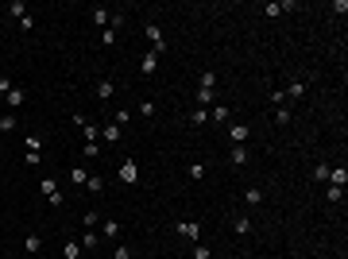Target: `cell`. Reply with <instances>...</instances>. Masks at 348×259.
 Masks as SVG:
<instances>
[{
	"instance_id": "6da1fadb",
	"label": "cell",
	"mask_w": 348,
	"mask_h": 259,
	"mask_svg": "<svg viewBox=\"0 0 348 259\" xmlns=\"http://www.w3.org/2000/svg\"><path fill=\"white\" fill-rule=\"evenodd\" d=\"M116 174H120V182H124V186H136V182H139V166H136V159H124Z\"/></svg>"
},
{
	"instance_id": "7a4b0ae2",
	"label": "cell",
	"mask_w": 348,
	"mask_h": 259,
	"mask_svg": "<svg viewBox=\"0 0 348 259\" xmlns=\"http://www.w3.org/2000/svg\"><path fill=\"white\" fill-rule=\"evenodd\" d=\"M174 232L182 236V240H190V244H197V240H201V224H197V221H178Z\"/></svg>"
},
{
	"instance_id": "3957f363",
	"label": "cell",
	"mask_w": 348,
	"mask_h": 259,
	"mask_svg": "<svg viewBox=\"0 0 348 259\" xmlns=\"http://www.w3.org/2000/svg\"><path fill=\"white\" fill-rule=\"evenodd\" d=\"M229 140H232V147H244V143H248V124H232Z\"/></svg>"
},
{
	"instance_id": "277c9868",
	"label": "cell",
	"mask_w": 348,
	"mask_h": 259,
	"mask_svg": "<svg viewBox=\"0 0 348 259\" xmlns=\"http://www.w3.org/2000/svg\"><path fill=\"white\" fill-rule=\"evenodd\" d=\"M147 39H151V47H155V54H162L166 50V43H162V31L155 24H147Z\"/></svg>"
},
{
	"instance_id": "5b68a950",
	"label": "cell",
	"mask_w": 348,
	"mask_h": 259,
	"mask_svg": "<svg viewBox=\"0 0 348 259\" xmlns=\"http://www.w3.org/2000/svg\"><path fill=\"white\" fill-rule=\"evenodd\" d=\"M282 97H286V101H302V97H306V81H290V85L282 89Z\"/></svg>"
},
{
	"instance_id": "8992f818",
	"label": "cell",
	"mask_w": 348,
	"mask_h": 259,
	"mask_svg": "<svg viewBox=\"0 0 348 259\" xmlns=\"http://www.w3.org/2000/svg\"><path fill=\"white\" fill-rule=\"evenodd\" d=\"M43 193H46V201H50V205H62V193H58V186H54L50 178H43Z\"/></svg>"
},
{
	"instance_id": "52a82bcc",
	"label": "cell",
	"mask_w": 348,
	"mask_h": 259,
	"mask_svg": "<svg viewBox=\"0 0 348 259\" xmlns=\"http://www.w3.org/2000/svg\"><path fill=\"white\" fill-rule=\"evenodd\" d=\"M23 248H27V256H39V252H43V236H39V232H31L27 240H23Z\"/></svg>"
},
{
	"instance_id": "ba28073f",
	"label": "cell",
	"mask_w": 348,
	"mask_h": 259,
	"mask_svg": "<svg viewBox=\"0 0 348 259\" xmlns=\"http://www.w3.org/2000/svg\"><path fill=\"white\" fill-rule=\"evenodd\" d=\"M329 182L345 189V182H348V170H345V166H329Z\"/></svg>"
},
{
	"instance_id": "9c48e42d",
	"label": "cell",
	"mask_w": 348,
	"mask_h": 259,
	"mask_svg": "<svg viewBox=\"0 0 348 259\" xmlns=\"http://www.w3.org/2000/svg\"><path fill=\"white\" fill-rule=\"evenodd\" d=\"M252 228H255V224L248 221V217H236V221H232V232H236V236H252Z\"/></svg>"
},
{
	"instance_id": "30bf717a",
	"label": "cell",
	"mask_w": 348,
	"mask_h": 259,
	"mask_svg": "<svg viewBox=\"0 0 348 259\" xmlns=\"http://www.w3.org/2000/svg\"><path fill=\"white\" fill-rule=\"evenodd\" d=\"M113 93H116V85L105 77V81H97V101H113Z\"/></svg>"
},
{
	"instance_id": "8fae6325",
	"label": "cell",
	"mask_w": 348,
	"mask_h": 259,
	"mask_svg": "<svg viewBox=\"0 0 348 259\" xmlns=\"http://www.w3.org/2000/svg\"><path fill=\"white\" fill-rule=\"evenodd\" d=\"M81 136H85V143H101V128L85 120V124H81Z\"/></svg>"
},
{
	"instance_id": "7c38bea8",
	"label": "cell",
	"mask_w": 348,
	"mask_h": 259,
	"mask_svg": "<svg viewBox=\"0 0 348 259\" xmlns=\"http://www.w3.org/2000/svg\"><path fill=\"white\" fill-rule=\"evenodd\" d=\"M209 116L217 120V124H225V120L232 116V109H229V105H213V109H209Z\"/></svg>"
},
{
	"instance_id": "4fadbf2b",
	"label": "cell",
	"mask_w": 348,
	"mask_h": 259,
	"mask_svg": "<svg viewBox=\"0 0 348 259\" xmlns=\"http://www.w3.org/2000/svg\"><path fill=\"white\" fill-rule=\"evenodd\" d=\"M101 236H105V240H116V236H120V224H116V221H101Z\"/></svg>"
},
{
	"instance_id": "5bb4252c",
	"label": "cell",
	"mask_w": 348,
	"mask_h": 259,
	"mask_svg": "<svg viewBox=\"0 0 348 259\" xmlns=\"http://www.w3.org/2000/svg\"><path fill=\"white\" fill-rule=\"evenodd\" d=\"M101 140H105V143H116V140H120V124H109V128H101Z\"/></svg>"
},
{
	"instance_id": "9a60e30c",
	"label": "cell",
	"mask_w": 348,
	"mask_h": 259,
	"mask_svg": "<svg viewBox=\"0 0 348 259\" xmlns=\"http://www.w3.org/2000/svg\"><path fill=\"white\" fill-rule=\"evenodd\" d=\"M85 178H89L85 166H74V170H70V182H74V186H85Z\"/></svg>"
},
{
	"instance_id": "2e32d148",
	"label": "cell",
	"mask_w": 348,
	"mask_h": 259,
	"mask_svg": "<svg viewBox=\"0 0 348 259\" xmlns=\"http://www.w3.org/2000/svg\"><path fill=\"white\" fill-rule=\"evenodd\" d=\"M85 189H89V193H101V189H105V178H101V174H89V178H85Z\"/></svg>"
},
{
	"instance_id": "e0dca14e",
	"label": "cell",
	"mask_w": 348,
	"mask_h": 259,
	"mask_svg": "<svg viewBox=\"0 0 348 259\" xmlns=\"http://www.w3.org/2000/svg\"><path fill=\"white\" fill-rule=\"evenodd\" d=\"M109 20H113V12H109V8H93V24L109 27Z\"/></svg>"
},
{
	"instance_id": "ac0fdd59",
	"label": "cell",
	"mask_w": 348,
	"mask_h": 259,
	"mask_svg": "<svg viewBox=\"0 0 348 259\" xmlns=\"http://www.w3.org/2000/svg\"><path fill=\"white\" fill-rule=\"evenodd\" d=\"M229 159H232V166H244V163H248V147H232Z\"/></svg>"
},
{
	"instance_id": "d6986e66",
	"label": "cell",
	"mask_w": 348,
	"mask_h": 259,
	"mask_svg": "<svg viewBox=\"0 0 348 259\" xmlns=\"http://www.w3.org/2000/svg\"><path fill=\"white\" fill-rule=\"evenodd\" d=\"M8 16H12V20H23V16H27V8H23V0H12V4H8Z\"/></svg>"
},
{
	"instance_id": "ffe728a7",
	"label": "cell",
	"mask_w": 348,
	"mask_h": 259,
	"mask_svg": "<svg viewBox=\"0 0 348 259\" xmlns=\"http://www.w3.org/2000/svg\"><path fill=\"white\" fill-rule=\"evenodd\" d=\"M23 147H27V155H39L43 140H39V136H23Z\"/></svg>"
},
{
	"instance_id": "44dd1931",
	"label": "cell",
	"mask_w": 348,
	"mask_h": 259,
	"mask_svg": "<svg viewBox=\"0 0 348 259\" xmlns=\"http://www.w3.org/2000/svg\"><path fill=\"white\" fill-rule=\"evenodd\" d=\"M205 120H209V109H193V112H190V124H193V128H201Z\"/></svg>"
},
{
	"instance_id": "7402d4cb",
	"label": "cell",
	"mask_w": 348,
	"mask_h": 259,
	"mask_svg": "<svg viewBox=\"0 0 348 259\" xmlns=\"http://www.w3.org/2000/svg\"><path fill=\"white\" fill-rule=\"evenodd\" d=\"M139 70H143V74H155V50H151V54H143V58H139Z\"/></svg>"
},
{
	"instance_id": "603a6c76",
	"label": "cell",
	"mask_w": 348,
	"mask_h": 259,
	"mask_svg": "<svg viewBox=\"0 0 348 259\" xmlns=\"http://www.w3.org/2000/svg\"><path fill=\"white\" fill-rule=\"evenodd\" d=\"M197 81H201V85H197V89H217V74H201V77H197Z\"/></svg>"
},
{
	"instance_id": "cb8c5ba5",
	"label": "cell",
	"mask_w": 348,
	"mask_h": 259,
	"mask_svg": "<svg viewBox=\"0 0 348 259\" xmlns=\"http://www.w3.org/2000/svg\"><path fill=\"white\" fill-rule=\"evenodd\" d=\"M244 201H248V205H263V189H248V193H244Z\"/></svg>"
},
{
	"instance_id": "d4e9b609",
	"label": "cell",
	"mask_w": 348,
	"mask_h": 259,
	"mask_svg": "<svg viewBox=\"0 0 348 259\" xmlns=\"http://www.w3.org/2000/svg\"><path fill=\"white\" fill-rule=\"evenodd\" d=\"M4 105H23V89H16V85H12V93L4 97Z\"/></svg>"
},
{
	"instance_id": "484cf974",
	"label": "cell",
	"mask_w": 348,
	"mask_h": 259,
	"mask_svg": "<svg viewBox=\"0 0 348 259\" xmlns=\"http://www.w3.org/2000/svg\"><path fill=\"white\" fill-rule=\"evenodd\" d=\"M97 244H101V236L93 232V228H89V232H85V236H81V248H97Z\"/></svg>"
},
{
	"instance_id": "4316f807",
	"label": "cell",
	"mask_w": 348,
	"mask_h": 259,
	"mask_svg": "<svg viewBox=\"0 0 348 259\" xmlns=\"http://www.w3.org/2000/svg\"><path fill=\"white\" fill-rule=\"evenodd\" d=\"M186 174H190L193 182H201V178H205V166H201V163H193V166H190V170H186Z\"/></svg>"
},
{
	"instance_id": "83f0119b",
	"label": "cell",
	"mask_w": 348,
	"mask_h": 259,
	"mask_svg": "<svg viewBox=\"0 0 348 259\" xmlns=\"http://www.w3.org/2000/svg\"><path fill=\"white\" fill-rule=\"evenodd\" d=\"M341 197H345V189H341V186H329V189H325V201H341Z\"/></svg>"
},
{
	"instance_id": "f1b7e54d",
	"label": "cell",
	"mask_w": 348,
	"mask_h": 259,
	"mask_svg": "<svg viewBox=\"0 0 348 259\" xmlns=\"http://www.w3.org/2000/svg\"><path fill=\"white\" fill-rule=\"evenodd\" d=\"M0 132H16V116H12V112L0 116Z\"/></svg>"
},
{
	"instance_id": "f546056e",
	"label": "cell",
	"mask_w": 348,
	"mask_h": 259,
	"mask_svg": "<svg viewBox=\"0 0 348 259\" xmlns=\"http://www.w3.org/2000/svg\"><path fill=\"white\" fill-rule=\"evenodd\" d=\"M113 259H132V248H128V244H116V252H113Z\"/></svg>"
},
{
	"instance_id": "4dcf8cb0",
	"label": "cell",
	"mask_w": 348,
	"mask_h": 259,
	"mask_svg": "<svg viewBox=\"0 0 348 259\" xmlns=\"http://www.w3.org/2000/svg\"><path fill=\"white\" fill-rule=\"evenodd\" d=\"M213 97H217L213 89H197V105H213Z\"/></svg>"
},
{
	"instance_id": "1f68e13d",
	"label": "cell",
	"mask_w": 348,
	"mask_h": 259,
	"mask_svg": "<svg viewBox=\"0 0 348 259\" xmlns=\"http://www.w3.org/2000/svg\"><path fill=\"white\" fill-rule=\"evenodd\" d=\"M101 43H105V47H109V43H116V27H105V31H101Z\"/></svg>"
},
{
	"instance_id": "d6a6232c",
	"label": "cell",
	"mask_w": 348,
	"mask_h": 259,
	"mask_svg": "<svg viewBox=\"0 0 348 259\" xmlns=\"http://www.w3.org/2000/svg\"><path fill=\"white\" fill-rule=\"evenodd\" d=\"M313 178H317V182H329V166H325V163L313 166Z\"/></svg>"
},
{
	"instance_id": "836d02e7",
	"label": "cell",
	"mask_w": 348,
	"mask_h": 259,
	"mask_svg": "<svg viewBox=\"0 0 348 259\" xmlns=\"http://www.w3.org/2000/svg\"><path fill=\"white\" fill-rule=\"evenodd\" d=\"M85 228H101V217H97V213H93V209L85 213Z\"/></svg>"
},
{
	"instance_id": "e575fe53",
	"label": "cell",
	"mask_w": 348,
	"mask_h": 259,
	"mask_svg": "<svg viewBox=\"0 0 348 259\" xmlns=\"http://www.w3.org/2000/svg\"><path fill=\"white\" fill-rule=\"evenodd\" d=\"M275 120H278V124H290V109H286V105H282V109H275Z\"/></svg>"
},
{
	"instance_id": "d590c367",
	"label": "cell",
	"mask_w": 348,
	"mask_h": 259,
	"mask_svg": "<svg viewBox=\"0 0 348 259\" xmlns=\"http://www.w3.org/2000/svg\"><path fill=\"white\" fill-rule=\"evenodd\" d=\"M193 259H209V248H205V244H201V240L193 244Z\"/></svg>"
},
{
	"instance_id": "8d00e7d4",
	"label": "cell",
	"mask_w": 348,
	"mask_h": 259,
	"mask_svg": "<svg viewBox=\"0 0 348 259\" xmlns=\"http://www.w3.org/2000/svg\"><path fill=\"white\" fill-rule=\"evenodd\" d=\"M66 259H81V244H66Z\"/></svg>"
},
{
	"instance_id": "74e56055",
	"label": "cell",
	"mask_w": 348,
	"mask_h": 259,
	"mask_svg": "<svg viewBox=\"0 0 348 259\" xmlns=\"http://www.w3.org/2000/svg\"><path fill=\"white\" fill-rule=\"evenodd\" d=\"M101 155V143H85V159H97Z\"/></svg>"
},
{
	"instance_id": "f35d334b",
	"label": "cell",
	"mask_w": 348,
	"mask_h": 259,
	"mask_svg": "<svg viewBox=\"0 0 348 259\" xmlns=\"http://www.w3.org/2000/svg\"><path fill=\"white\" fill-rule=\"evenodd\" d=\"M128 120H132V112H128V109H120V112H116V120H113V124H120V128H124Z\"/></svg>"
},
{
	"instance_id": "ab89813d",
	"label": "cell",
	"mask_w": 348,
	"mask_h": 259,
	"mask_svg": "<svg viewBox=\"0 0 348 259\" xmlns=\"http://www.w3.org/2000/svg\"><path fill=\"white\" fill-rule=\"evenodd\" d=\"M8 93H12V81H8L4 74H0V97H8Z\"/></svg>"
},
{
	"instance_id": "60d3db41",
	"label": "cell",
	"mask_w": 348,
	"mask_h": 259,
	"mask_svg": "<svg viewBox=\"0 0 348 259\" xmlns=\"http://www.w3.org/2000/svg\"><path fill=\"white\" fill-rule=\"evenodd\" d=\"M27 259H35V256H27Z\"/></svg>"
}]
</instances>
